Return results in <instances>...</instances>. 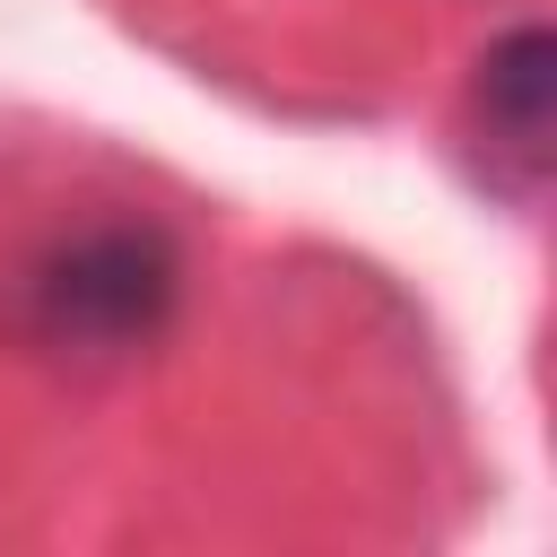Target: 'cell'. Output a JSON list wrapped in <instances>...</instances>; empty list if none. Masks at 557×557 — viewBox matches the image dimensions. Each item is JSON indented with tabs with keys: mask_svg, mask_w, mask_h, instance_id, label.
Masks as SVG:
<instances>
[{
	"mask_svg": "<svg viewBox=\"0 0 557 557\" xmlns=\"http://www.w3.org/2000/svg\"><path fill=\"white\" fill-rule=\"evenodd\" d=\"M165 313H174V252H165V235H148V226L61 235V244L26 270V331H35L44 348L113 357V348H139Z\"/></svg>",
	"mask_w": 557,
	"mask_h": 557,
	"instance_id": "1",
	"label": "cell"
},
{
	"mask_svg": "<svg viewBox=\"0 0 557 557\" xmlns=\"http://www.w3.org/2000/svg\"><path fill=\"white\" fill-rule=\"evenodd\" d=\"M548 78H557L548 26H505V35L487 44V61H479V87H470L487 165H496L513 191L540 183V165H548Z\"/></svg>",
	"mask_w": 557,
	"mask_h": 557,
	"instance_id": "2",
	"label": "cell"
}]
</instances>
